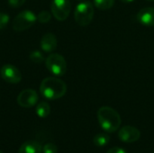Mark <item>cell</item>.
<instances>
[{
  "label": "cell",
  "instance_id": "cell-1",
  "mask_svg": "<svg viewBox=\"0 0 154 153\" xmlns=\"http://www.w3.org/2000/svg\"><path fill=\"white\" fill-rule=\"evenodd\" d=\"M40 92L49 100H56L62 97L67 92V85L58 78L49 77L44 78L40 85Z\"/></svg>",
  "mask_w": 154,
  "mask_h": 153
},
{
  "label": "cell",
  "instance_id": "cell-2",
  "mask_svg": "<svg viewBox=\"0 0 154 153\" xmlns=\"http://www.w3.org/2000/svg\"><path fill=\"white\" fill-rule=\"evenodd\" d=\"M97 119L101 128L106 133H115L121 125V116L110 106H102L97 111Z\"/></svg>",
  "mask_w": 154,
  "mask_h": 153
},
{
  "label": "cell",
  "instance_id": "cell-3",
  "mask_svg": "<svg viewBox=\"0 0 154 153\" xmlns=\"http://www.w3.org/2000/svg\"><path fill=\"white\" fill-rule=\"evenodd\" d=\"M94 5L89 1H81L75 9L74 19L76 23L80 26L88 25L94 17Z\"/></svg>",
  "mask_w": 154,
  "mask_h": 153
},
{
  "label": "cell",
  "instance_id": "cell-4",
  "mask_svg": "<svg viewBox=\"0 0 154 153\" xmlns=\"http://www.w3.org/2000/svg\"><path fill=\"white\" fill-rule=\"evenodd\" d=\"M45 65L48 70L57 77L65 75L67 71V62L64 57L58 53L50 54L45 60Z\"/></svg>",
  "mask_w": 154,
  "mask_h": 153
},
{
  "label": "cell",
  "instance_id": "cell-5",
  "mask_svg": "<svg viewBox=\"0 0 154 153\" xmlns=\"http://www.w3.org/2000/svg\"><path fill=\"white\" fill-rule=\"evenodd\" d=\"M37 21V15L30 10L20 12L13 21V28L15 32H23L32 27Z\"/></svg>",
  "mask_w": 154,
  "mask_h": 153
},
{
  "label": "cell",
  "instance_id": "cell-6",
  "mask_svg": "<svg viewBox=\"0 0 154 153\" xmlns=\"http://www.w3.org/2000/svg\"><path fill=\"white\" fill-rule=\"evenodd\" d=\"M52 15L59 21L66 20L71 10V4L69 0H52L51 5Z\"/></svg>",
  "mask_w": 154,
  "mask_h": 153
},
{
  "label": "cell",
  "instance_id": "cell-7",
  "mask_svg": "<svg viewBox=\"0 0 154 153\" xmlns=\"http://www.w3.org/2000/svg\"><path fill=\"white\" fill-rule=\"evenodd\" d=\"M2 78L10 84H17L22 80V74L20 70L12 64L3 65L0 69Z\"/></svg>",
  "mask_w": 154,
  "mask_h": 153
},
{
  "label": "cell",
  "instance_id": "cell-8",
  "mask_svg": "<svg viewBox=\"0 0 154 153\" xmlns=\"http://www.w3.org/2000/svg\"><path fill=\"white\" fill-rule=\"evenodd\" d=\"M38 95L35 90L27 88L23 90L17 96V104L23 108H31L38 102Z\"/></svg>",
  "mask_w": 154,
  "mask_h": 153
},
{
  "label": "cell",
  "instance_id": "cell-9",
  "mask_svg": "<svg viewBox=\"0 0 154 153\" xmlns=\"http://www.w3.org/2000/svg\"><path fill=\"white\" fill-rule=\"evenodd\" d=\"M141 137V132L131 125H125L122 127L118 132V138L123 142L132 143L138 141Z\"/></svg>",
  "mask_w": 154,
  "mask_h": 153
},
{
  "label": "cell",
  "instance_id": "cell-10",
  "mask_svg": "<svg viewBox=\"0 0 154 153\" xmlns=\"http://www.w3.org/2000/svg\"><path fill=\"white\" fill-rule=\"evenodd\" d=\"M137 20L144 26H154V7H145L137 14Z\"/></svg>",
  "mask_w": 154,
  "mask_h": 153
},
{
  "label": "cell",
  "instance_id": "cell-11",
  "mask_svg": "<svg viewBox=\"0 0 154 153\" xmlns=\"http://www.w3.org/2000/svg\"><path fill=\"white\" fill-rule=\"evenodd\" d=\"M58 45V41L53 33H46L42 37L41 48L45 52H52L56 50Z\"/></svg>",
  "mask_w": 154,
  "mask_h": 153
},
{
  "label": "cell",
  "instance_id": "cell-12",
  "mask_svg": "<svg viewBox=\"0 0 154 153\" xmlns=\"http://www.w3.org/2000/svg\"><path fill=\"white\" fill-rule=\"evenodd\" d=\"M18 153H42V146L37 141H26L19 148Z\"/></svg>",
  "mask_w": 154,
  "mask_h": 153
},
{
  "label": "cell",
  "instance_id": "cell-13",
  "mask_svg": "<svg viewBox=\"0 0 154 153\" xmlns=\"http://www.w3.org/2000/svg\"><path fill=\"white\" fill-rule=\"evenodd\" d=\"M35 112L40 118H46L51 113V106L47 102H41L37 105Z\"/></svg>",
  "mask_w": 154,
  "mask_h": 153
},
{
  "label": "cell",
  "instance_id": "cell-14",
  "mask_svg": "<svg viewBox=\"0 0 154 153\" xmlns=\"http://www.w3.org/2000/svg\"><path fill=\"white\" fill-rule=\"evenodd\" d=\"M109 141H110V136L108 133H97V135H95L93 139L94 144L97 147H105L106 145L108 144Z\"/></svg>",
  "mask_w": 154,
  "mask_h": 153
},
{
  "label": "cell",
  "instance_id": "cell-15",
  "mask_svg": "<svg viewBox=\"0 0 154 153\" xmlns=\"http://www.w3.org/2000/svg\"><path fill=\"white\" fill-rule=\"evenodd\" d=\"M115 5V0H94V5L99 10H109Z\"/></svg>",
  "mask_w": 154,
  "mask_h": 153
},
{
  "label": "cell",
  "instance_id": "cell-16",
  "mask_svg": "<svg viewBox=\"0 0 154 153\" xmlns=\"http://www.w3.org/2000/svg\"><path fill=\"white\" fill-rule=\"evenodd\" d=\"M30 60L34 63H42L44 60V56L41 50H32L29 55Z\"/></svg>",
  "mask_w": 154,
  "mask_h": 153
},
{
  "label": "cell",
  "instance_id": "cell-17",
  "mask_svg": "<svg viewBox=\"0 0 154 153\" xmlns=\"http://www.w3.org/2000/svg\"><path fill=\"white\" fill-rule=\"evenodd\" d=\"M51 18V14L48 11H42L37 14V21L41 23H47L50 22Z\"/></svg>",
  "mask_w": 154,
  "mask_h": 153
},
{
  "label": "cell",
  "instance_id": "cell-18",
  "mask_svg": "<svg viewBox=\"0 0 154 153\" xmlns=\"http://www.w3.org/2000/svg\"><path fill=\"white\" fill-rule=\"evenodd\" d=\"M58 152V147L52 143L48 142L45 145L42 146V153H57Z\"/></svg>",
  "mask_w": 154,
  "mask_h": 153
},
{
  "label": "cell",
  "instance_id": "cell-19",
  "mask_svg": "<svg viewBox=\"0 0 154 153\" xmlns=\"http://www.w3.org/2000/svg\"><path fill=\"white\" fill-rule=\"evenodd\" d=\"M10 21L9 15L5 13H0V30L5 29Z\"/></svg>",
  "mask_w": 154,
  "mask_h": 153
},
{
  "label": "cell",
  "instance_id": "cell-20",
  "mask_svg": "<svg viewBox=\"0 0 154 153\" xmlns=\"http://www.w3.org/2000/svg\"><path fill=\"white\" fill-rule=\"evenodd\" d=\"M25 3V0H8V4L11 7L18 8Z\"/></svg>",
  "mask_w": 154,
  "mask_h": 153
},
{
  "label": "cell",
  "instance_id": "cell-21",
  "mask_svg": "<svg viewBox=\"0 0 154 153\" xmlns=\"http://www.w3.org/2000/svg\"><path fill=\"white\" fill-rule=\"evenodd\" d=\"M106 153H126V151L121 147H114L108 150Z\"/></svg>",
  "mask_w": 154,
  "mask_h": 153
},
{
  "label": "cell",
  "instance_id": "cell-22",
  "mask_svg": "<svg viewBox=\"0 0 154 153\" xmlns=\"http://www.w3.org/2000/svg\"><path fill=\"white\" fill-rule=\"evenodd\" d=\"M120 1L123 2V3H132V2H134L135 0H120Z\"/></svg>",
  "mask_w": 154,
  "mask_h": 153
},
{
  "label": "cell",
  "instance_id": "cell-23",
  "mask_svg": "<svg viewBox=\"0 0 154 153\" xmlns=\"http://www.w3.org/2000/svg\"><path fill=\"white\" fill-rule=\"evenodd\" d=\"M0 153H4V152H3V151H0Z\"/></svg>",
  "mask_w": 154,
  "mask_h": 153
},
{
  "label": "cell",
  "instance_id": "cell-24",
  "mask_svg": "<svg viewBox=\"0 0 154 153\" xmlns=\"http://www.w3.org/2000/svg\"><path fill=\"white\" fill-rule=\"evenodd\" d=\"M148 1H154V0H148Z\"/></svg>",
  "mask_w": 154,
  "mask_h": 153
},
{
  "label": "cell",
  "instance_id": "cell-25",
  "mask_svg": "<svg viewBox=\"0 0 154 153\" xmlns=\"http://www.w3.org/2000/svg\"><path fill=\"white\" fill-rule=\"evenodd\" d=\"M79 1H84V0H79Z\"/></svg>",
  "mask_w": 154,
  "mask_h": 153
}]
</instances>
